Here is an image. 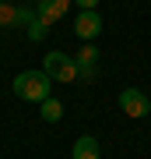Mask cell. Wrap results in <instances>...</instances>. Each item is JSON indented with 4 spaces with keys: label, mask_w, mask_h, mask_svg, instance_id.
Here are the masks:
<instances>
[{
    "label": "cell",
    "mask_w": 151,
    "mask_h": 159,
    "mask_svg": "<svg viewBox=\"0 0 151 159\" xmlns=\"http://www.w3.org/2000/svg\"><path fill=\"white\" fill-rule=\"evenodd\" d=\"M11 89H14V96L25 99V102H42V99H49V92H53V78L46 71H21V74H14Z\"/></svg>",
    "instance_id": "obj_1"
},
{
    "label": "cell",
    "mask_w": 151,
    "mask_h": 159,
    "mask_svg": "<svg viewBox=\"0 0 151 159\" xmlns=\"http://www.w3.org/2000/svg\"><path fill=\"white\" fill-rule=\"evenodd\" d=\"M42 71L49 74L53 81H60V85H74V81L81 78V74H78V60H74L70 53H60V50L46 53V60H42Z\"/></svg>",
    "instance_id": "obj_2"
},
{
    "label": "cell",
    "mask_w": 151,
    "mask_h": 159,
    "mask_svg": "<svg viewBox=\"0 0 151 159\" xmlns=\"http://www.w3.org/2000/svg\"><path fill=\"white\" fill-rule=\"evenodd\" d=\"M120 110H123L127 117L141 120V117L151 113V99H148L141 89H123V92H120Z\"/></svg>",
    "instance_id": "obj_3"
},
{
    "label": "cell",
    "mask_w": 151,
    "mask_h": 159,
    "mask_svg": "<svg viewBox=\"0 0 151 159\" xmlns=\"http://www.w3.org/2000/svg\"><path fill=\"white\" fill-rule=\"evenodd\" d=\"M99 32H102V18H99V11H81L78 18H74V35H78L81 43H91Z\"/></svg>",
    "instance_id": "obj_4"
},
{
    "label": "cell",
    "mask_w": 151,
    "mask_h": 159,
    "mask_svg": "<svg viewBox=\"0 0 151 159\" xmlns=\"http://www.w3.org/2000/svg\"><path fill=\"white\" fill-rule=\"evenodd\" d=\"M70 4H74V0H35V14H39L46 25H56L63 14H67Z\"/></svg>",
    "instance_id": "obj_5"
},
{
    "label": "cell",
    "mask_w": 151,
    "mask_h": 159,
    "mask_svg": "<svg viewBox=\"0 0 151 159\" xmlns=\"http://www.w3.org/2000/svg\"><path fill=\"white\" fill-rule=\"evenodd\" d=\"M74 60H78V74H81L84 81L95 78V71H99V50H95L91 43H84L81 50H78V57H74Z\"/></svg>",
    "instance_id": "obj_6"
},
{
    "label": "cell",
    "mask_w": 151,
    "mask_h": 159,
    "mask_svg": "<svg viewBox=\"0 0 151 159\" xmlns=\"http://www.w3.org/2000/svg\"><path fill=\"white\" fill-rule=\"evenodd\" d=\"M99 156H102L99 138H91V134H81L74 142V148H70V159H99Z\"/></svg>",
    "instance_id": "obj_7"
},
{
    "label": "cell",
    "mask_w": 151,
    "mask_h": 159,
    "mask_svg": "<svg viewBox=\"0 0 151 159\" xmlns=\"http://www.w3.org/2000/svg\"><path fill=\"white\" fill-rule=\"evenodd\" d=\"M39 106H42L39 113H42V120H46V124H56V120L63 117V102H60V99H53V96H49V99H42Z\"/></svg>",
    "instance_id": "obj_8"
},
{
    "label": "cell",
    "mask_w": 151,
    "mask_h": 159,
    "mask_svg": "<svg viewBox=\"0 0 151 159\" xmlns=\"http://www.w3.org/2000/svg\"><path fill=\"white\" fill-rule=\"evenodd\" d=\"M0 25H18V7L0 4Z\"/></svg>",
    "instance_id": "obj_9"
},
{
    "label": "cell",
    "mask_w": 151,
    "mask_h": 159,
    "mask_svg": "<svg viewBox=\"0 0 151 159\" xmlns=\"http://www.w3.org/2000/svg\"><path fill=\"white\" fill-rule=\"evenodd\" d=\"M74 4H78L81 11H95V7H99V0H74Z\"/></svg>",
    "instance_id": "obj_10"
}]
</instances>
